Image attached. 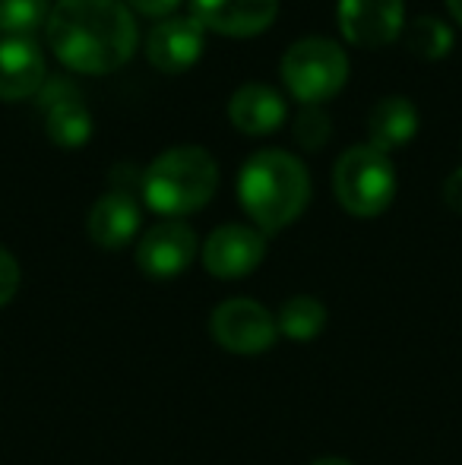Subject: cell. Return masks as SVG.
Wrapping results in <instances>:
<instances>
[{
	"instance_id": "8992f818",
	"label": "cell",
	"mask_w": 462,
	"mask_h": 465,
	"mask_svg": "<svg viewBox=\"0 0 462 465\" xmlns=\"http://www.w3.org/2000/svg\"><path fill=\"white\" fill-rule=\"evenodd\" d=\"M212 339L225 351L234 355H260L266 351L279 336L276 317L266 311L260 301L251 298H229L212 311L210 317Z\"/></svg>"
},
{
	"instance_id": "ac0fdd59",
	"label": "cell",
	"mask_w": 462,
	"mask_h": 465,
	"mask_svg": "<svg viewBox=\"0 0 462 465\" xmlns=\"http://www.w3.org/2000/svg\"><path fill=\"white\" fill-rule=\"evenodd\" d=\"M402 32H406V48L412 51V54L425 57V61H431V57H444L453 45L450 25H447L440 16H428V13L425 16H415Z\"/></svg>"
},
{
	"instance_id": "30bf717a",
	"label": "cell",
	"mask_w": 462,
	"mask_h": 465,
	"mask_svg": "<svg viewBox=\"0 0 462 465\" xmlns=\"http://www.w3.org/2000/svg\"><path fill=\"white\" fill-rule=\"evenodd\" d=\"M339 29L364 48L393 42L406 29V0H339Z\"/></svg>"
},
{
	"instance_id": "4fadbf2b",
	"label": "cell",
	"mask_w": 462,
	"mask_h": 465,
	"mask_svg": "<svg viewBox=\"0 0 462 465\" xmlns=\"http://www.w3.org/2000/svg\"><path fill=\"white\" fill-rule=\"evenodd\" d=\"M193 19L225 35H253L276 19L279 0H191Z\"/></svg>"
},
{
	"instance_id": "d4e9b609",
	"label": "cell",
	"mask_w": 462,
	"mask_h": 465,
	"mask_svg": "<svg viewBox=\"0 0 462 465\" xmlns=\"http://www.w3.org/2000/svg\"><path fill=\"white\" fill-rule=\"evenodd\" d=\"M447 6H450V13L459 19V25H462V0H447Z\"/></svg>"
},
{
	"instance_id": "ba28073f",
	"label": "cell",
	"mask_w": 462,
	"mask_h": 465,
	"mask_svg": "<svg viewBox=\"0 0 462 465\" xmlns=\"http://www.w3.org/2000/svg\"><path fill=\"white\" fill-rule=\"evenodd\" d=\"M197 234L187 222L168 219L152 225L140 238L136 247V263L146 276L152 279H172L178 272H184L197 257Z\"/></svg>"
},
{
	"instance_id": "9a60e30c",
	"label": "cell",
	"mask_w": 462,
	"mask_h": 465,
	"mask_svg": "<svg viewBox=\"0 0 462 465\" xmlns=\"http://www.w3.org/2000/svg\"><path fill=\"white\" fill-rule=\"evenodd\" d=\"M285 98L266 83H244L234 89L229 102V117L244 134H270L285 121Z\"/></svg>"
},
{
	"instance_id": "277c9868",
	"label": "cell",
	"mask_w": 462,
	"mask_h": 465,
	"mask_svg": "<svg viewBox=\"0 0 462 465\" xmlns=\"http://www.w3.org/2000/svg\"><path fill=\"white\" fill-rule=\"evenodd\" d=\"M333 190L351 215H380L396 196V168L389 153L370 143L349 146L333 168Z\"/></svg>"
},
{
	"instance_id": "7a4b0ae2",
	"label": "cell",
	"mask_w": 462,
	"mask_h": 465,
	"mask_svg": "<svg viewBox=\"0 0 462 465\" xmlns=\"http://www.w3.org/2000/svg\"><path fill=\"white\" fill-rule=\"evenodd\" d=\"M238 196L260 232H279L308 206V168L285 149H260L241 168Z\"/></svg>"
},
{
	"instance_id": "5b68a950",
	"label": "cell",
	"mask_w": 462,
	"mask_h": 465,
	"mask_svg": "<svg viewBox=\"0 0 462 465\" xmlns=\"http://www.w3.org/2000/svg\"><path fill=\"white\" fill-rule=\"evenodd\" d=\"M282 80L304 104H320L342 89L349 76V54L342 45L323 35H308L289 45L282 54Z\"/></svg>"
},
{
	"instance_id": "5bb4252c",
	"label": "cell",
	"mask_w": 462,
	"mask_h": 465,
	"mask_svg": "<svg viewBox=\"0 0 462 465\" xmlns=\"http://www.w3.org/2000/svg\"><path fill=\"white\" fill-rule=\"evenodd\" d=\"M136 228H140V203H136L133 193L108 190L89 209V238L99 247L117 251V247L130 244Z\"/></svg>"
},
{
	"instance_id": "603a6c76",
	"label": "cell",
	"mask_w": 462,
	"mask_h": 465,
	"mask_svg": "<svg viewBox=\"0 0 462 465\" xmlns=\"http://www.w3.org/2000/svg\"><path fill=\"white\" fill-rule=\"evenodd\" d=\"M444 196H447V203H450V209L462 213V168H457V172H453L450 178H447Z\"/></svg>"
},
{
	"instance_id": "cb8c5ba5",
	"label": "cell",
	"mask_w": 462,
	"mask_h": 465,
	"mask_svg": "<svg viewBox=\"0 0 462 465\" xmlns=\"http://www.w3.org/2000/svg\"><path fill=\"white\" fill-rule=\"evenodd\" d=\"M310 465H351L349 460H339V456H323V460L310 462Z\"/></svg>"
},
{
	"instance_id": "6da1fadb",
	"label": "cell",
	"mask_w": 462,
	"mask_h": 465,
	"mask_svg": "<svg viewBox=\"0 0 462 465\" xmlns=\"http://www.w3.org/2000/svg\"><path fill=\"white\" fill-rule=\"evenodd\" d=\"M44 38L70 70L112 74L130 61L140 32L123 0H54Z\"/></svg>"
},
{
	"instance_id": "2e32d148",
	"label": "cell",
	"mask_w": 462,
	"mask_h": 465,
	"mask_svg": "<svg viewBox=\"0 0 462 465\" xmlns=\"http://www.w3.org/2000/svg\"><path fill=\"white\" fill-rule=\"evenodd\" d=\"M418 130V108L415 102H408L406 95H387L370 108L368 117V134H370V146L383 149H399Z\"/></svg>"
},
{
	"instance_id": "44dd1931",
	"label": "cell",
	"mask_w": 462,
	"mask_h": 465,
	"mask_svg": "<svg viewBox=\"0 0 462 465\" xmlns=\"http://www.w3.org/2000/svg\"><path fill=\"white\" fill-rule=\"evenodd\" d=\"M19 288V263L6 247H0V307L16 294Z\"/></svg>"
},
{
	"instance_id": "3957f363",
	"label": "cell",
	"mask_w": 462,
	"mask_h": 465,
	"mask_svg": "<svg viewBox=\"0 0 462 465\" xmlns=\"http://www.w3.org/2000/svg\"><path fill=\"white\" fill-rule=\"evenodd\" d=\"M219 187V165L203 146H172L143 168V196L162 215L197 213Z\"/></svg>"
},
{
	"instance_id": "e0dca14e",
	"label": "cell",
	"mask_w": 462,
	"mask_h": 465,
	"mask_svg": "<svg viewBox=\"0 0 462 465\" xmlns=\"http://www.w3.org/2000/svg\"><path fill=\"white\" fill-rule=\"evenodd\" d=\"M279 336L291 339V342H314L327 326V307L310 294H295L279 307Z\"/></svg>"
},
{
	"instance_id": "8fae6325",
	"label": "cell",
	"mask_w": 462,
	"mask_h": 465,
	"mask_svg": "<svg viewBox=\"0 0 462 465\" xmlns=\"http://www.w3.org/2000/svg\"><path fill=\"white\" fill-rule=\"evenodd\" d=\"M203 51V25L191 16H172L159 19L146 35V57L165 74H181L187 70Z\"/></svg>"
},
{
	"instance_id": "7c38bea8",
	"label": "cell",
	"mask_w": 462,
	"mask_h": 465,
	"mask_svg": "<svg viewBox=\"0 0 462 465\" xmlns=\"http://www.w3.org/2000/svg\"><path fill=\"white\" fill-rule=\"evenodd\" d=\"M44 51L35 35H0V98L19 102V98L38 95L44 86Z\"/></svg>"
},
{
	"instance_id": "d6986e66",
	"label": "cell",
	"mask_w": 462,
	"mask_h": 465,
	"mask_svg": "<svg viewBox=\"0 0 462 465\" xmlns=\"http://www.w3.org/2000/svg\"><path fill=\"white\" fill-rule=\"evenodd\" d=\"M51 0H0L4 35H35L51 16Z\"/></svg>"
},
{
	"instance_id": "9c48e42d",
	"label": "cell",
	"mask_w": 462,
	"mask_h": 465,
	"mask_svg": "<svg viewBox=\"0 0 462 465\" xmlns=\"http://www.w3.org/2000/svg\"><path fill=\"white\" fill-rule=\"evenodd\" d=\"M266 257V234L251 225H219L206 238L203 266L219 279H241Z\"/></svg>"
},
{
	"instance_id": "ffe728a7",
	"label": "cell",
	"mask_w": 462,
	"mask_h": 465,
	"mask_svg": "<svg viewBox=\"0 0 462 465\" xmlns=\"http://www.w3.org/2000/svg\"><path fill=\"white\" fill-rule=\"evenodd\" d=\"M333 134V124H329V114L320 108V104H304L295 117V140L301 143L304 149H320L323 143Z\"/></svg>"
},
{
	"instance_id": "7402d4cb",
	"label": "cell",
	"mask_w": 462,
	"mask_h": 465,
	"mask_svg": "<svg viewBox=\"0 0 462 465\" xmlns=\"http://www.w3.org/2000/svg\"><path fill=\"white\" fill-rule=\"evenodd\" d=\"M123 4L146 13V16H172L174 6H178L181 0H123Z\"/></svg>"
},
{
	"instance_id": "52a82bcc",
	"label": "cell",
	"mask_w": 462,
	"mask_h": 465,
	"mask_svg": "<svg viewBox=\"0 0 462 465\" xmlns=\"http://www.w3.org/2000/svg\"><path fill=\"white\" fill-rule=\"evenodd\" d=\"M38 108L44 114V130L64 149H76L93 136V111L70 80H44L38 89Z\"/></svg>"
}]
</instances>
